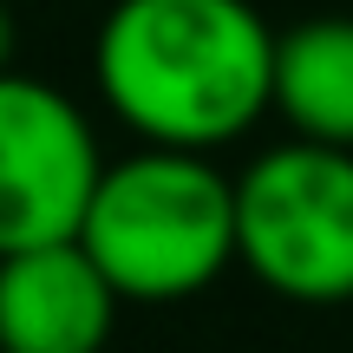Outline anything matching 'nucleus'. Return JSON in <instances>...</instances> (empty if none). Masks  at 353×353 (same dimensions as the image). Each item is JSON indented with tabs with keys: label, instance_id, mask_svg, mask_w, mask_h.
<instances>
[{
	"label": "nucleus",
	"instance_id": "20e7f679",
	"mask_svg": "<svg viewBox=\"0 0 353 353\" xmlns=\"http://www.w3.org/2000/svg\"><path fill=\"white\" fill-rule=\"evenodd\" d=\"M99 170V131L72 92L0 72V255L79 236Z\"/></svg>",
	"mask_w": 353,
	"mask_h": 353
},
{
	"label": "nucleus",
	"instance_id": "423d86ee",
	"mask_svg": "<svg viewBox=\"0 0 353 353\" xmlns=\"http://www.w3.org/2000/svg\"><path fill=\"white\" fill-rule=\"evenodd\" d=\"M268 112L314 144L353 151V20L314 13L275 33V99Z\"/></svg>",
	"mask_w": 353,
	"mask_h": 353
},
{
	"label": "nucleus",
	"instance_id": "39448f33",
	"mask_svg": "<svg viewBox=\"0 0 353 353\" xmlns=\"http://www.w3.org/2000/svg\"><path fill=\"white\" fill-rule=\"evenodd\" d=\"M125 294L85 242H33L0 255V353H105Z\"/></svg>",
	"mask_w": 353,
	"mask_h": 353
},
{
	"label": "nucleus",
	"instance_id": "f03ea898",
	"mask_svg": "<svg viewBox=\"0 0 353 353\" xmlns=\"http://www.w3.org/2000/svg\"><path fill=\"white\" fill-rule=\"evenodd\" d=\"M79 242L125 301H190L236 268V176L216 170V151L176 144L105 157Z\"/></svg>",
	"mask_w": 353,
	"mask_h": 353
},
{
	"label": "nucleus",
	"instance_id": "0eeeda50",
	"mask_svg": "<svg viewBox=\"0 0 353 353\" xmlns=\"http://www.w3.org/2000/svg\"><path fill=\"white\" fill-rule=\"evenodd\" d=\"M13 13H7V0H0V72H13Z\"/></svg>",
	"mask_w": 353,
	"mask_h": 353
},
{
	"label": "nucleus",
	"instance_id": "f257e3e1",
	"mask_svg": "<svg viewBox=\"0 0 353 353\" xmlns=\"http://www.w3.org/2000/svg\"><path fill=\"white\" fill-rule=\"evenodd\" d=\"M92 85L138 144L223 151L275 99V26L255 0H112Z\"/></svg>",
	"mask_w": 353,
	"mask_h": 353
},
{
	"label": "nucleus",
	"instance_id": "7ed1b4c3",
	"mask_svg": "<svg viewBox=\"0 0 353 353\" xmlns=\"http://www.w3.org/2000/svg\"><path fill=\"white\" fill-rule=\"evenodd\" d=\"M236 268L301 307L353 301V151L288 138L236 176Z\"/></svg>",
	"mask_w": 353,
	"mask_h": 353
}]
</instances>
